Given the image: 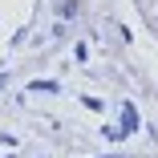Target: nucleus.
Wrapping results in <instances>:
<instances>
[{"mask_svg":"<svg viewBox=\"0 0 158 158\" xmlns=\"http://www.w3.org/2000/svg\"><path fill=\"white\" fill-rule=\"evenodd\" d=\"M28 89H33V93H57L61 85H57V81H33V85H28Z\"/></svg>","mask_w":158,"mask_h":158,"instance_id":"nucleus-1","label":"nucleus"}]
</instances>
